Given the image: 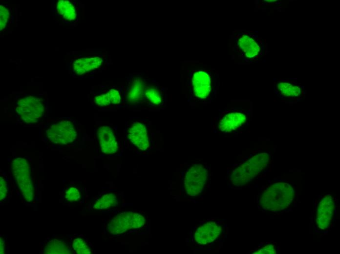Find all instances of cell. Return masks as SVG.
I'll list each match as a JSON object with an SVG mask.
<instances>
[{
    "instance_id": "28",
    "label": "cell",
    "mask_w": 340,
    "mask_h": 254,
    "mask_svg": "<svg viewBox=\"0 0 340 254\" xmlns=\"http://www.w3.org/2000/svg\"><path fill=\"white\" fill-rule=\"evenodd\" d=\"M276 253V249L274 244H267L254 253L255 254H274Z\"/></svg>"
},
{
    "instance_id": "18",
    "label": "cell",
    "mask_w": 340,
    "mask_h": 254,
    "mask_svg": "<svg viewBox=\"0 0 340 254\" xmlns=\"http://www.w3.org/2000/svg\"><path fill=\"white\" fill-rule=\"evenodd\" d=\"M146 83L140 78L134 79L130 85L126 96L127 100L130 103L140 102L145 98Z\"/></svg>"
},
{
    "instance_id": "23",
    "label": "cell",
    "mask_w": 340,
    "mask_h": 254,
    "mask_svg": "<svg viewBox=\"0 0 340 254\" xmlns=\"http://www.w3.org/2000/svg\"><path fill=\"white\" fill-rule=\"evenodd\" d=\"M64 197L66 200L70 202H75L78 201L81 197V194L79 190L76 187H72L65 192Z\"/></svg>"
},
{
    "instance_id": "20",
    "label": "cell",
    "mask_w": 340,
    "mask_h": 254,
    "mask_svg": "<svg viewBox=\"0 0 340 254\" xmlns=\"http://www.w3.org/2000/svg\"><path fill=\"white\" fill-rule=\"evenodd\" d=\"M57 9L58 13L67 21H74L77 17L75 7L68 0H61L58 1L57 4Z\"/></svg>"
},
{
    "instance_id": "26",
    "label": "cell",
    "mask_w": 340,
    "mask_h": 254,
    "mask_svg": "<svg viewBox=\"0 0 340 254\" xmlns=\"http://www.w3.org/2000/svg\"><path fill=\"white\" fill-rule=\"evenodd\" d=\"M110 104L116 105L119 104L121 101V96L119 92L115 89H111L107 92Z\"/></svg>"
},
{
    "instance_id": "22",
    "label": "cell",
    "mask_w": 340,
    "mask_h": 254,
    "mask_svg": "<svg viewBox=\"0 0 340 254\" xmlns=\"http://www.w3.org/2000/svg\"><path fill=\"white\" fill-rule=\"evenodd\" d=\"M74 251L78 254H91L92 251L86 241L81 237L75 238L72 243Z\"/></svg>"
},
{
    "instance_id": "6",
    "label": "cell",
    "mask_w": 340,
    "mask_h": 254,
    "mask_svg": "<svg viewBox=\"0 0 340 254\" xmlns=\"http://www.w3.org/2000/svg\"><path fill=\"white\" fill-rule=\"evenodd\" d=\"M15 111L21 122L27 125H36L43 121L45 116L43 99L32 95L19 99L15 105Z\"/></svg>"
},
{
    "instance_id": "27",
    "label": "cell",
    "mask_w": 340,
    "mask_h": 254,
    "mask_svg": "<svg viewBox=\"0 0 340 254\" xmlns=\"http://www.w3.org/2000/svg\"><path fill=\"white\" fill-rule=\"evenodd\" d=\"M8 185L6 179L2 176L0 178V200H3L8 193Z\"/></svg>"
},
{
    "instance_id": "16",
    "label": "cell",
    "mask_w": 340,
    "mask_h": 254,
    "mask_svg": "<svg viewBox=\"0 0 340 254\" xmlns=\"http://www.w3.org/2000/svg\"><path fill=\"white\" fill-rule=\"evenodd\" d=\"M145 97L149 104L155 107L163 106L166 100L164 87L155 82L146 84Z\"/></svg>"
},
{
    "instance_id": "11",
    "label": "cell",
    "mask_w": 340,
    "mask_h": 254,
    "mask_svg": "<svg viewBox=\"0 0 340 254\" xmlns=\"http://www.w3.org/2000/svg\"><path fill=\"white\" fill-rule=\"evenodd\" d=\"M335 202L333 197L329 195L323 196L319 200L316 212V224L318 229L322 231L328 229L333 219Z\"/></svg>"
},
{
    "instance_id": "29",
    "label": "cell",
    "mask_w": 340,
    "mask_h": 254,
    "mask_svg": "<svg viewBox=\"0 0 340 254\" xmlns=\"http://www.w3.org/2000/svg\"><path fill=\"white\" fill-rule=\"evenodd\" d=\"M0 253L3 254H4L5 252V241L1 237H0Z\"/></svg>"
},
{
    "instance_id": "24",
    "label": "cell",
    "mask_w": 340,
    "mask_h": 254,
    "mask_svg": "<svg viewBox=\"0 0 340 254\" xmlns=\"http://www.w3.org/2000/svg\"><path fill=\"white\" fill-rule=\"evenodd\" d=\"M9 10L2 5L0 6V29L2 30L6 26L9 18Z\"/></svg>"
},
{
    "instance_id": "14",
    "label": "cell",
    "mask_w": 340,
    "mask_h": 254,
    "mask_svg": "<svg viewBox=\"0 0 340 254\" xmlns=\"http://www.w3.org/2000/svg\"><path fill=\"white\" fill-rule=\"evenodd\" d=\"M97 135L101 149L103 153L111 154L117 152L118 143L113 131L109 127H100L97 130Z\"/></svg>"
},
{
    "instance_id": "13",
    "label": "cell",
    "mask_w": 340,
    "mask_h": 254,
    "mask_svg": "<svg viewBox=\"0 0 340 254\" xmlns=\"http://www.w3.org/2000/svg\"><path fill=\"white\" fill-rule=\"evenodd\" d=\"M276 92L284 99L296 100L304 93L303 88L299 84L290 80H280L275 84Z\"/></svg>"
},
{
    "instance_id": "25",
    "label": "cell",
    "mask_w": 340,
    "mask_h": 254,
    "mask_svg": "<svg viewBox=\"0 0 340 254\" xmlns=\"http://www.w3.org/2000/svg\"><path fill=\"white\" fill-rule=\"evenodd\" d=\"M94 102L97 105L101 106H106L110 104L108 93L95 97Z\"/></svg>"
},
{
    "instance_id": "9",
    "label": "cell",
    "mask_w": 340,
    "mask_h": 254,
    "mask_svg": "<svg viewBox=\"0 0 340 254\" xmlns=\"http://www.w3.org/2000/svg\"><path fill=\"white\" fill-rule=\"evenodd\" d=\"M209 176V170L204 164L195 163L189 167L183 175L184 186L187 194L195 196L200 193Z\"/></svg>"
},
{
    "instance_id": "7",
    "label": "cell",
    "mask_w": 340,
    "mask_h": 254,
    "mask_svg": "<svg viewBox=\"0 0 340 254\" xmlns=\"http://www.w3.org/2000/svg\"><path fill=\"white\" fill-rule=\"evenodd\" d=\"M12 174L23 197L31 202L34 197V188L31 168L28 161L23 157H16L11 162Z\"/></svg>"
},
{
    "instance_id": "8",
    "label": "cell",
    "mask_w": 340,
    "mask_h": 254,
    "mask_svg": "<svg viewBox=\"0 0 340 254\" xmlns=\"http://www.w3.org/2000/svg\"><path fill=\"white\" fill-rule=\"evenodd\" d=\"M146 223V218L141 213L125 212L118 213L109 220L107 230L111 234H122L132 229L142 228Z\"/></svg>"
},
{
    "instance_id": "4",
    "label": "cell",
    "mask_w": 340,
    "mask_h": 254,
    "mask_svg": "<svg viewBox=\"0 0 340 254\" xmlns=\"http://www.w3.org/2000/svg\"><path fill=\"white\" fill-rule=\"evenodd\" d=\"M270 161V156L266 152L253 156L231 171L230 174L231 182L236 186L246 185L266 169Z\"/></svg>"
},
{
    "instance_id": "17",
    "label": "cell",
    "mask_w": 340,
    "mask_h": 254,
    "mask_svg": "<svg viewBox=\"0 0 340 254\" xmlns=\"http://www.w3.org/2000/svg\"><path fill=\"white\" fill-rule=\"evenodd\" d=\"M103 63V60L99 57L82 58L73 63V69L77 75H83L98 68Z\"/></svg>"
},
{
    "instance_id": "5",
    "label": "cell",
    "mask_w": 340,
    "mask_h": 254,
    "mask_svg": "<svg viewBox=\"0 0 340 254\" xmlns=\"http://www.w3.org/2000/svg\"><path fill=\"white\" fill-rule=\"evenodd\" d=\"M246 111L237 108L219 110L218 114L212 122V131L227 134L242 127L248 120Z\"/></svg>"
},
{
    "instance_id": "21",
    "label": "cell",
    "mask_w": 340,
    "mask_h": 254,
    "mask_svg": "<svg viewBox=\"0 0 340 254\" xmlns=\"http://www.w3.org/2000/svg\"><path fill=\"white\" fill-rule=\"evenodd\" d=\"M118 203L116 194L109 192L103 194L94 203L93 208L96 210H105L115 206Z\"/></svg>"
},
{
    "instance_id": "15",
    "label": "cell",
    "mask_w": 340,
    "mask_h": 254,
    "mask_svg": "<svg viewBox=\"0 0 340 254\" xmlns=\"http://www.w3.org/2000/svg\"><path fill=\"white\" fill-rule=\"evenodd\" d=\"M130 141L141 150H146L149 147V139L146 126L138 122L130 126L128 131Z\"/></svg>"
},
{
    "instance_id": "19",
    "label": "cell",
    "mask_w": 340,
    "mask_h": 254,
    "mask_svg": "<svg viewBox=\"0 0 340 254\" xmlns=\"http://www.w3.org/2000/svg\"><path fill=\"white\" fill-rule=\"evenodd\" d=\"M43 252L46 254H69L71 253L69 245L64 241L54 239L45 245Z\"/></svg>"
},
{
    "instance_id": "12",
    "label": "cell",
    "mask_w": 340,
    "mask_h": 254,
    "mask_svg": "<svg viewBox=\"0 0 340 254\" xmlns=\"http://www.w3.org/2000/svg\"><path fill=\"white\" fill-rule=\"evenodd\" d=\"M222 228L215 222H209L199 227L194 234L195 241L201 245L213 242L220 235Z\"/></svg>"
},
{
    "instance_id": "2",
    "label": "cell",
    "mask_w": 340,
    "mask_h": 254,
    "mask_svg": "<svg viewBox=\"0 0 340 254\" xmlns=\"http://www.w3.org/2000/svg\"><path fill=\"white\" fill-rule=\"evenodd\" d=\"M234 48L239 58L247 63L258 62L267 52V45L262 37L254 32L235 31L234 34Z\"/></svg>"
},
{
    "instance_id": "10",
    "label": "cell",
    "mask_w": 340,
    "mask_h": 254,
    "mask_svg": "<svg viewBox=\"0 0 340 254\" xmlns=\"http://www.w3.org/2000/svg\"><path fill=\"white\" fill-rule=\"evenodd\" d=\"M46 138L54 144L67 145L77 136L75 125L70 120L62 119L51 124L45 131Z\"/></svg>"
},
{
    "instance_id": "3",
    "label": "cell",
    "mask_w": 340,
    "mask_h": 254,
    "mask_svg": "<svg viewBox=\"0 0 340 254\" xmlns=\"http://www.w3.org/2000/svg\"><path fill=\"white\" fill-rule=\"evenodd\" d=\"M295 191L288 183L277 182L267 187L259 198L261 207L265 210L277 212L288 208L294 200Z\"/></svg>"
},
{
    "instance_id": "1",
    "label": "cell",
    "mask_w": 340,
    "mask_h": 254,
    "mask_svg": "<svg viewBox=\"0 0 340 254\" xmlns=\"http://www.w3.org/2000/svg\"><path fill=\"white\" fill-rule=\"evenodd\" d=\"M218 71L205 65H194L189 71L187 79L188 102L208 105L216 97L220 86Z\"/></svg>"
}]
</instances>
